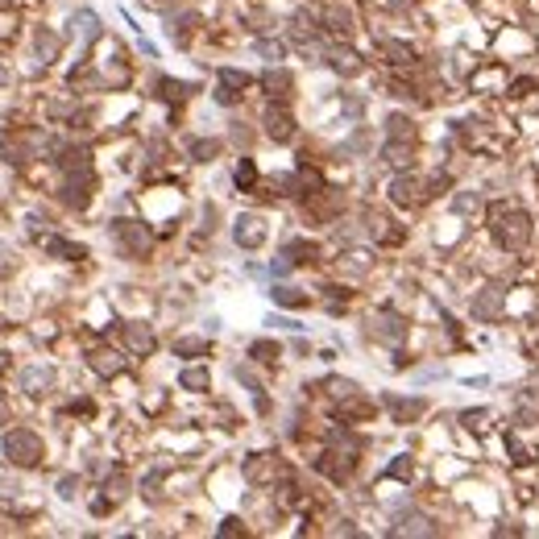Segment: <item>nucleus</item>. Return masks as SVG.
Wrapping results in <instances>:
<instances>
[{
    "instance_id": "19",
    "label": "nucleus",
    "mask_w": 539,
    "mask_h": 539,
    "mask_svg": "<svg viewBox=\"0 0 539 539\" xmlns=\"http://www.w3.org/2000/svg\"><path fill=\"white\" fill-rule=\"evenodd\" d=\"M452 212H457V216H477V212H481V196H477V191L452 196Z\"/></svg>"
},
{
    "instance_id": "18",
    "label": "nucleus",
    "mask_w": 539,
    "mask_h": 539,
    "mask_svg": "<svg viewBox=\"0 0 539 539\" xmlns=\"http://www.w3.org/2000/svg\"><path fill=\"white\" fill-rule=\"evenodd\" d=\"M415 191H419V187L411 183V178H394V183H390V199H394V203H402V208H411V203L419 199Z\"/></svg>"
},
{
    "instance_id": "35",
    "label": "nucleus",
    "mask_w": 539,
    "mask_h": 539,
    "mask_svg": "<svg viewBox=\"0 0 539 539\" xmlns=\"http://www.w3.org/2000/svg\"><path fill=\"white\" fill-rule=\"evenodd\" d=\"M124 486H129V481H124L121 473H117V477H108V498H124Z\"/></svg>"
},
{
    "instance_id": "17",
    "label": "nucleus",
    "mask_w": 539,
    "mask_h": 539,
    "mask_svg": "<svg viewBox=\"0 0 539 539\" xmlns=\"http://www.w3.org/2000/svg\"><path fill=\"white\" fill-rule=\"evenodd\" d=\"M386 137H390V142H411L415 129H411V121H407L402 112H394L390 121H386Z\"/></svg>"
},
{
    "instance_id": "14",
    "label": "nucleus",
    "mask_w": 539,
    "mask_h": 539,
    "mask_svg": "<svg viewBox=\"0 0 539 539\" xmlns=\"http://www.w3.org/2000/svg\"><path fill=\"white\" fill-rule=\"evenodd\" d=\"M237 87H249V75L245 71H220V92H216V100L220 104H233L237 100Z\"/></svg>"
},
{
    "instance_id": "4",
    "label": "nucleus",
    "mask_w": 539,
    "mask_h": 539,
    "mask_svg": "<svg viewBox=\"0 0 539 539\" xmlns=\"http://www.w3.org/2000/svg\"><path fill=\"white\" fill-rule=\"evenodd\" d=\"M233 237H237V245L241 249H257L262 241H266V220L262 216H237V224H233Z\"/></svg>"
},
{
    "instance_id": "6",
    "label": "nucleus",
    "mask_w": 539,
    "mask_h": 539,
    "mask_svg": "<svg viewBox=\"0 0 539 539\" xmlns=\"http://www.w3.org/2000/svg\"><path fill=\"white\" fill-rule=\"evenodd\" d=\"M373 336H382V341L398 344L402 336H407V324L394 316V311H378V316H373Z\"/></svg>"
},
{
    "instance_id": "40",
    "label": "nucleus",
    "mask_w": 539,
    "mask_h": 539,
    "mask_svg": "<svg viewBox=\"0 0 539 539\" xmlns=\"http://www.w3.org/2000/svg\"><path fill=\"white\" fill-rule=\"evenodd\" d=\"M4 83H9V71H4V67H0V87H4Z\"/></svg>"
},
{
    "instance_id": "28",
    "label": "nucleus",
    "mask_w": 539,
    "mask_h": 539,
    "mask_svg": "<svg viewBox=\"0 0 539 539\" xmlns=\"http://www.w3.org/2000/svg\"><path fill=\"white\" fill-rule=\"evenodd\" d=\"M249 357H257V361H274V357H278V344H274V341H253V344H249Z\"/></svg>"
},
{
    "instance_id": "24",
    "label": "nucleus",
    "mask_w": 539,
    "mask_h": 539,
    "mask_svg": "<svg viewBox=\"0 0 539 539\" xmlns=\"http://www.w3.org/2000/svg\"><path fill=\"white\" fill-rule=\"evenodd\" d=\"M178 382H183L187 390H208V382H212V378H208V369H203V365H191V369H183V373H178Z\"/></svg>"
},
{
    "instance_id": "5",
    "label": "nucleus",
    "mask_w": 539,
    "mask_h": 539,
    "mask_svg": "<svg viewBox=\"0 0 539 539\" xmlns=\"http://www.w3.org/2000/svg\"><path fill=\"white\" fill-rule=\"evenodd\" d=\"M63 199L71 203V208H83L87 199H92V171H75L67 178V187H63Z\"/></svg>"
},
{
    "instance_id": "10",
    "label": "nucleus",
    "mask_w": 539,
    "mask_h": 539,
    "mask_svg": "<svg viewBox=\"0 0 539 539\" xmlns=\"http://www.w3.org/2000/svg\"><path fill=\"white\" fill-rule=\"evenodd\" d=\"M87 365L96 369L100 378H112V373L124 369V357L121 353H108V348H96V353H87Z\"/></svg>"
},
{
    "instance_id": "29",
    "label": "nucleus",
    "mask_w": 539,
    "mask_h": 539,
    "mask_svg": "<svg viewBox=\"0 0 539 539\" xmlns=\"http://www.w3.org/2000/svg\"><path fill=\"white\" fill-rule=\"evenodd\" d=\"M174 353H178V357H187V353H208V341H203V336H183V341L174 344Z\"/></svg>"
},
{
    "instance_id": "33",
    "label": "nucleus",
    "mask_w": 539,
    "mask_h": 539,
    "mask_svg": "<svg viewBox=\"0 0 539 539\" xmlns=\"http://www.w3.org/2000/svg\"><path fill=\"white\" fill-rule=\"evenodd\" d=\"M386 477H411V457H398V461L386 469Z\"/></svg>"
},
{
    "instance_id": "7",
    "label": "nucleus",
    "mask_w": 539,
    "mask_h": 539,
    "mask_svg": "<svg viewBox=\"0 0 539 539\" xmlns=\"http://www.w3.org/2000/svg\"><path fill=\"white\" fill-rule=\"evenodd\" d=\"M473 316L477 319H498L502 316V287H486L473 299Z\"/></svg>"
},
{
    "instance_id": "26",
    "label": "nucleus",
    "mask_w": 539,
    "mask_h": 539,
    "mask_svg": "<svg viewBox=\"0 0 539 539\" xmlns=\"http://www.w3.org/2000/svg\"><path fill=\"white\" fill-rule=\"evenodd\" d=\"M274 303H282V307H303V303H307V294L303 291H294V287H274Z\"/></svg>"
},
{
    "instance_id": "2",
    "label": "nucleus",
    "mask_w": 539,
    "mask_h": 539,
    "mask_svg": "<svg viewBox=\"0 0 539 539\" xmlns=\"http://www.w3.org/2000/svg\"><path fill=\"white\" fill-rule=\"evenodd\" d=\"M4 457H9L13 465H38V461H42V440H38L29 427H13V432L4 436Z\"/></svg>"
},
{
    "instance_id": "20",
    "label": "nucleus",
    "mask_w": 539,
    "mask_h": 539,
    "mask_svg": "<svg viewBox=\"0 0 539 539\" xmlns=\"http://www.w3.org/2000/svg\"><path fill=\"white\" fill-rule=\"evenodd\" d=\"M390 535H436V527H432L423 515H415V518H407V523H398Z\"/></svg>"
},
{
    "instance_id": "13",
    "label": "nucleus",
    "mask_w": 539,
    "mask_h": 539,
    "mask_svg": "<svg viewBox=\"0 0 539 539\" xmlns=\"http://www.w3.org/2000/svg\"><path fill=\"white\" fill-rule=\"evenodd\" d=\"M262 87H266L274 100H287V96H291V87H294V79H291V71H278V67H270V71L262 75Z\"/></svg>"
},
{
    "instance_id": "31",
    "label": "nucleus",
    "mask_w": 539,
    "mask_h": 539,
    "mask_svg": "<svg viewBox=\"0 0 539 539\" xmlns=\"http://www.w3.org/2000/svg\"><path fill=\"white\" fill-rule=\"evenodd\" d=\"M38 54H42V58H54V54H58V38H54V33H46V29H42V33H38Z\"/></svg>"
},
{
    "instance_id": "3",
    "label": "nucleus",
    "mask_w": 539,
    "mask_h": 539,
    "mask_svg": "<svg viewBox=\"0 0 539 539\" xmlns=\"http://www.w3.org/2000/svg\"><path fill=\"white\" fill-rule=\"evenodd\" d=\"M112 233H117V241L124 245V253H133V257H142L149 249V228L137 220H117L112 224Z\"/></svg>"
},
{
    "instance_id": "1",
    "label": "nucleus",
    "mask_w": 539,
    "mask_h": 539,
    "mask_svg": "<svg viewBox=\"0 0 539 539\" xmlns=\"http://www.w3.org/2000/svg\"><path fill=\"white\" fill-rule=\"evenodd\" d=\"M490 233L502 249L515 253V249H523L531 241V216H527L523 208H515V203H493L490 208Z\"/></svg>"
},
{
    "instance_id": "25",
    "label": "nucleus",
    "mask_w": 539,
    "mask_h": 539,
    "mask_svg": "<svg viewBox=\"0 0 539 539\" xmlns=\"http://www.w3.org/2000/svg\"><path fill=\"white\" fill-rule=\"evenodd\" d=\"M382 54H390L394 67H407V63H415V50L402 46V42H382Z\"/></svg>"
},
{
    "instance_id": "11",
    "label": "nucleus",
    "mask_w": 539,
    "mask_h": 539,
    "mask_svg": "<svg viewBox=\"0 0 539 539\" xmlns=\"http://www.w3.org/2000/svg\"><path fill=\"white\" fill-rule=\"evenodd\" d=\"M50 382H54V369H46V365H29V369H21V390H25V394H42V390H50Z\"/></svg>"
},
{
    "instance_id": "39",
    "label": "nucleus",
    "mask_w": 539,
    "mask_h": 539,
    "mask_svg": "<svg viewBox=\"0 0 539 539\" xmlns=\"http://www.w3.org/2000/svg\"><path fill=\"white\" fill-rule=\"evenodd\" d=\"M4 369H9V353H0V373H4Z\"/></svg>"
},
{
    "instance_id": "21",
    "label": "nucleus",
    "mask_w": 539,
    "mask_h": 539,
    "mask_svg": "<svg viewBox=\"0 0 539 539\" xmlns=\"http://www.w3.org/2000/svg\"><path fill=\"white\" fill-rule=\"evenodd\" d=\"M282 257H287V262H311V257H316V245H311V241H287V245H282Z\"/></svg>"
},
{
    "instance_id": "9",
    "label": "nucleus",
    "mask_w": 539,
    "mask_h": 539,
    "mask_svg": "<svg viewBox=\"0 0 539 539\" xmlns=\"http://www.w3.org/2000/svg\"><path fill=\"white\" fill-rule=\"evenodd\" d=\"M71 25H75V38H79L83 46H92V42L100 38V17L92 13V9H79V13L71 17Z\"/></svg>"
},
{
    "instance_id": "22",
    "label": "nucleus",
    "mask_w": 539,
    "mask_h": 539,
    "mask_svg": "<svg viewBox=\"0 0 539 539\" xmlns=\"http://www.w3.org/2000/svg\"><path fill=\"white\" fill-rule=\"evenodd\" d=\"M46 249H50V253H58V257H67V262L87 257V253H83V245H71V241H63V237H46Z\"/></svg>"
},
{
    "instance_id": "36",
    "label": "nucleus",
    "mask_w": 539,
    "mask_h": 539,
    "mask_svg": "<svg viewBox=\"0 0 539 539\" xmlns=\"http://www.w3.org/2000/svg\"><path fill=\"white\" fill-rule=\"evenodd\" d=\"M253 178H257V174H253V162H241V166H237V183H241V187H249Z\"/></svg>"
},
{
    "instance_id": "23",
    "label": "nucleus",
    "mask_w": 539,
    "mask_h": 539,
    "mask_svg": "<svg viewBox=\"0 0 539 539\" xmlns=\"http://www.w3.org/2000/svg\"><path fill=\"white\" fill-rule=\"evenodd\" d=\"M328 63H332L341 75H357V71H361V63H357V54H353V50H332V54H328Z\"/></svg>"
},
{
    "instance_id": "30",
    "label": "nucleus",
    "mask_w": 539,
    "mask_h": 539,
    "mask_svg": "<svg viewBox=\"0 0 539 539\" xmlns=\"http://www.w3.org/2000/svg\"><path fill=\"white\" fill-rule=\"evenodd\" d=\"M216 142H208V137H199V142H191V154H196V162H212L216 158Z\"/></svg>"
},
{
    "instance_id": "32",
    "label": "nucleus",
    "mask_w": 539,
    "mask_h": 539,
    "mask_svg": "<svg viewBox=\"0 0 539 539\" xmlns=\"http://www.w3.org/2000/svg\"><path fill=\"white\" fill-rule=\"evenodd\" d=\"M324 21H332L328 29H336V33H344V29H348V13H344V9H328V13H324Z\"/></svg>"
},
{
    "instance_id": "38",
    "label": "nucleus",
    "mask_w": 539,
    "mask_h": 539,
    "mask_svg": "<svg viewBox=\"0 0 539 539\" xmlns=\"http://www.w3.org/2000/svg\"><path fill=\"white\" fill-rule=\"evenodd\" d=\"M58 493H63V498H75V477H63V481H58Z\"/></svg>"
},
{
    "instance_id": "34",
    "label": "nucleus",
    "mask_w": 539,
    "mask_h": 539,
    "mask_svg": "<svg viewBox=\"0 0 539 539\" xmlns=\"http://www.w3.org/2000/svg\"><path fill=\"white\" fill-rule=\"evenodd\" d=\"M328 386H332V394H336V398H348V394H357V386H353V382H341V378H332Z\"/></svg>"
},
{
    "instance_id": "16",
    "label": "nucleus",
    "mask_w": 539,
    "mask_h": 539,
    "mask_svg": "<svg viewBox=\"0 0 539 539\" xmlns=\"http://www.w3.org/2000/svg\"><path fill=\"white\" fill-rule=\"evenodd\" d=\"M411 142H386V162H390L394 171H407L411 166Z\"/></svg>"
},
{
    "instance_id": "27",
    "label": "nucleus",
    "mask_w": 539,
    "mask_h": 539,
    "mask_svg": "<svg viewBox=\"0 0 539 539\" xmlns=\"http://www.w3.org/2000/svg\"><path fill=\"white\" fill-rule=\"evenodd\" d=\"M253 54H262V58H270V63H278L287 50H282V42H270V38H257L253 42Z\"/></svg>"
},
{
    "instance_id": "37",
    "label": "nucleus",
    "mask_w": 539,
    "mask_h": 539,
    "mask_svg": "<svg viewBox=\"0 0 539 539\" xmlns=\"http://www.w3.org/2000/svg\"><path fill=\"white\" fill-rule=\"evenodd\" d=\"M220 535H241V518H224Z\"/></svg>"
},
{
    "instance_id": "12",
    "label": "nucleus",
    "mask_w": 539,
    "mask_h": 539,
    "mask_svg": "<svg viewBox=\"0 0 539 539\" xmlns=\"http://www.w3.org/2000/svg\"><path fill=\"white\" fill-rule=\"evenodd\" d=\"M124 344H129V353L146 357L149 348H154V332H149L146 324H124Z\"/></svg>"
},
{
    "instance_id": "15",
    "label": "nucleus",
    "mask_w": 539,
    "mask_h": 539,
    "mask_svg": "<svg viewBox=\"0 0 539 539\" xmlns=\"http://www.w3.org/2000/svg\"><path fill=\"white\" fill-rule=\"evenodd\" d=\"M386 402H390V411H394L398 423H411V419L423 415V398H386Z\"/></svg>"
},
{
    "instance_id": "8",
    "label": "nucleus",
    "mask_w": 539,
    "mask_h": 539,
    "mask_svg": "<svg viewBox=\"0 0 539 539\" xmlns=\"http://www.w3.org/2000/svg\"><path fill=\"white\" fill-rule=\"evenodd\" d=\"M266 133L274 137V142H291V137H294L291 112H282V108H266Z\"/></svg>"
}]
</instances>
